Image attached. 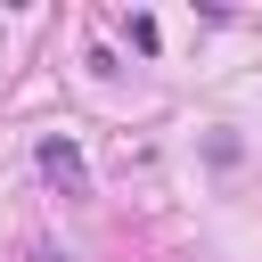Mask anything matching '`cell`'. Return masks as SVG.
I'll use <instances>...</instances> for the list:
<instances>
[{"label":"cell","instance_id":"obj_1","mask_svg":"<svg viewBox=\"0 0 262 262\" xmlns=\"http://www.w3.org/2000/svg\"><path fill=\"white\" fill-rule=\"evenodd\" d=\"M41 172H49L66 196H82V188H90V172H82V147H74V139H41Z\"/></svg>","mask_w":262,"mask_h":262}]
</instances>
